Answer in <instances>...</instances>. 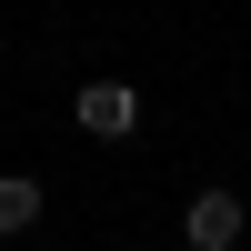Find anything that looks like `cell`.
Masks as SVG:
<instances>
[{
    "mask_svg": "<svg viewBox=\"0 0 251 251\" xmlns=\"http://www.w3.org/2000/svg\"><path fill=\"white\" fill-rule=\"evenodd\" d=\"M71 121L91 141H131L141 131V91H131V80H80V91H71Z\"/></svg>",
    "mask_w": 251,
    "mask_h": 251,
    "instance_id": "obj_2",
    "label": "cell"
},
{
    "mask_svg": "<svg viewBox=\"0 0 251 251\" xmlns=\"http://www.w3.org/2000/svg\"><path fill=\"white\" fill-rule=\"evenodd\" d=\"M241 231H251V201L231 191V181H211V191L181 201V241L191 251H241Z\"/></svg>",
    "mask_w": 251,
    "mask_h": 251,
    "instance_id": "obj_1",
    "label": "cell"
},
{
    "mask_svg": "<svg viewBox=\"0 0 251 251\" xmlns=\"http://www.w3.org/2000/svg\"><path fill=\"white\" fill-rule=\"evenodd\" d=\"M40 201H50V191H40L30 171H0V241H20V231H40Z\"/></svg>",
    "mask_w": 251,
    "mask_h": 251,
    "instance_id": "obj_3",
    "label": "cell"
}]
</instances>
